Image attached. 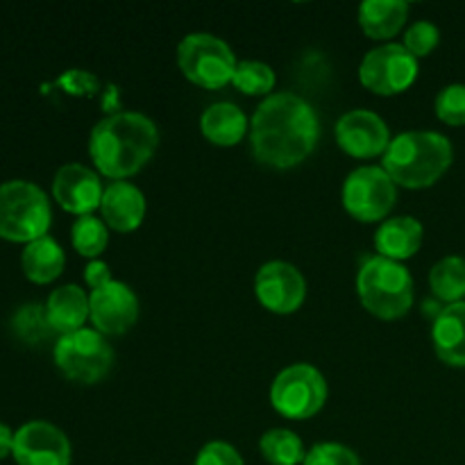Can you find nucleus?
I'll list each match as a JSON object with an SVG mask.
<instances>
[{"label":"nucleus","mask_w":465,"mask_h":465,"mask_svg":"<svg viewBox=\"0 0 465 465\" xmlns=\"http://www.w3.org/2000/svg\"><path fill=\"white\" fill-rule=\"evenodd\" d=\"M50 223V200L41 186L27 180L0 184V239L30 243L48 234Z\"/></svg>","instance_id":"obj_5"},{"label":"nucleus","mask_w":465,"mask_h":465,"mask_svg":"<svg viewBox=\"0 0 465 465\" xmlns=\"http://www.w3.org/2000/svg\"><path fill=\"white\" fill-rule=\"evenodd\" d=\"M64 250L53 236H41V239L25 243V250L21 254V266L27 280L36 282V284H48V282L57 280L64 271Z\"/></svg>","instance_id":"obj_22"},{"label":"nucleus","mask_w":465,"mask_h":465,"mask_svg":"<svg viewBox=\"0 0 465 465\" xmlns=\"http://www.w3.org/2000/svg\"><path fill=\"white\" fill-rule=\"evenodd\" d=\"M59 86L68 91V94L75 95H91L98 91V77L89 71H66L62 77H59Z\"/></svg>","instance_id":"obj_32"},{"label":"nucleus","mask_w":465,"mask_h":465,"mask_svg":"<svg viewBox=\"0 0 465 465\" xmlns=\"http://www.w3.org/2000/svg\"><path fill=\"white\" fill-rule=\"evenodd\" d=\"M54 363L77 384H98L114 366V350L98 330H82L59 336L54 343Z\"/></svg>","instance_id":"obj_7"},{"label":"nucleus","mask_w":465,"mask_h":465,"mask_svg":"<svg viewBox=\"0 0 465 465\" xmlns=\"http://www.w3.org/2000/svg\"><path fill=\"white\" fill-rule=\"evenodd\" d=\"M193 465H245L239 450L225 440H212L195 457Z\"/></svg>","instance_id":"obj_31"},{"label":"nucleus","mask_w":465,"mask_h":465,"mask_svg":"<svg viewBox=\"0 0 465 465\" xmlns=\"http://www.w3.org/2000/svg\"><path fill=\"white\" fill-rule=\"evenodd\" d=\"M12 457L18 465H71V440L59 427L30 420L14 431Z\"/></svg>","instance_id":"obj_11"},{"label":"nucleus","mask_w":465,"mask_h":465,"mask_svg":"<svg viewBox=\"0 0 465 465\" xmlns=\"http://www.w3.org/2000/svg\"><path fill=\"white\" fill-rule=\"evenodd\" d=\"M104 225L116 232H134L145 218V195L136 184L125 180L104 186L100 200Z\"/></svg>","instance_id":"obj_16"},{"label":"nucleus","mask_w":465,"mask_h":465,"mask_svg":"<svg viewBox=\"0 0 465 465\" xmlns=\"http://www.w3.org/2000/svg\"><path fill=\"white\" fill-rule=\"evenodd\" d=\"M321 121L312 103L291 91L271 94L257 107L250 125V150L268 168L286 171L316 150Z\"/></svg>","instance_id":"obj_1"},{"label":"nucleus","mask_w":465,"mask_h":465,"mask_svg":"<svg viewBox=\"0 0 465 465\" xmlns=\"http://www.w3.org/2000/svg\"><path fill=\"white\" fill-rule=\"evenodd\" d=\"M84 282L91 286V291H95L112 282V271H109V266L104 262L94 259V262H89V266L84 268Z\"/></svg>","instance_id":"obj_33"},{"label":"nucleus","mask_w":465,"mask_h":465,"mask_svg":"<svg viewBox=\"0 0 465 465\" xmlns=\"http://www.w3.org/2000/svg\"><path fill=\"white\" fill-rule=\"evenodd\" d=\"M422 236H425V230L416 218H386L375 234V248L381 257L402 263L404 259L413 257L420 250Z\"/></svg>","instance_id":"obj_19"},{"label":"nucleus","mask_w":465,"mask_h":465,"mask_svg":"<svg viewBox=\"0 0 465 465\" xmlns=\"http://www.w3.org/2000/svg\"><path fill=\"white\" fill-rule=\"evenodd\" d=\"M89 318L100 334H125L139 318V300L130 286L112 280L109 284L91 291Z\"/></svg>","instance_id":"obj_13"},{"label":"nucleus","mask_w":465,"mask_h":465,"mask_svg":"<svg viewBox=\"0 0 465 465\" xmlns=\"http://www.w3.org/2000/svg\"><path fill=\"white\" fill-rule=\"evenodd\" d=\"M234 50L221 36L209 32H191L177 45V66L186 80L203 89H223L236 71Z\"/></svg>","instance_id":"obj_6"},{"label":"nucleus","mask_w":465,"mask_h":465,"mask_svg":"<svg viewBox=\"0 0 465 465\" xmlns=\"http://www.w3.org/2000/svg\"><path fill=\"white\" fill-rule=\"evenodd\" d=\"M12 448H14V431L9 430L5 422H0V459L12 454Z\"/></svg>","instance_id":"obj_34"},{"label":"nucleus","mask_w":465,"mask_h":465,"mask_svg":"<svg viewBox=\"0 0 465 465\" xmlns=\"http://www.w3.org/2000/svg\"><path fill=\"white\" fill-rule=\"evenodd\" d=\"M440 32L434 23L430 21H416L404 35V48L413 54V57H427L431 50L439 45Z\"/></svg>","instance_id":"obj_30"},{"label":"nucleus","mask_w":465,"mask_h":465,"mask_svg":"<svg viewBox=\"0 0 465 465\" xmlns=\"http://www.w3.org/2000/svg\"><path fill=\"white\" fill-rule=\"evenodd\" d=\"M336 141L341 150L357 159L384 154L391 143V132L384 118L371 109H352L336 123Z\"/></svg>","instance_id":"obj_14"},{"label":"nucleus","mask_w":465,"mask_h":465,"mask_svg":"<svg viewBox=\"0 0 465 465\" xmlns=\"http://www.w3.org/2000/svg\"><path fill=\"white\" fill-rule=\"evenodd\" d=\"M418 77V59L402 44H384L372 48L359 66V80L377 95H395L407 91Z\"/></svg>","instance_id":"obj_10"},{"label":"nucleus","mask_w":465,"mask_h":465,"mask_svg":"<svg viewBox=\"0 0 465 465\" xmlns=\"http://www.w3.org/2000/svg\"><path fill=\"white\" fill-rule=\"evenodd\" d=\"M430 289L443 302H463L465 298V259L459 254L443 257L430 272Z\"/></svg>","instance_id":"obj_23"},{"label":"nucleus","mask_w":465,"mask_h":465,"mask_svg":"<svg viewBox=\"0 0 465 465\" xmlns=\"http://www.w3.org/2000/svg\"><path fill=\"white\" fill-rule=\"evenodd\" d=\"M71 239L73 248L82 257H89L94 262L109 245V227L104 225L103 218H95L94 213H89V216H77L71 227Z\"/></svg>","instance_id":"obj_25"},{"label":"nucleus","mask_w":465,"mask_h":465,"mask_svg":"<svg viewBox=\"0 0 465 465\" xmlns=\"http://www.w3.org/2000/svg\"><path fill=\"white\" fill-rule=\"evenodd\" d=\"M327 402V380L312 363H293L275 377L271 404L289 420L313 418Z\"/></svg>","instance_id":"obj_8"},{"label":"nucleus","mask_w":465,"mask_h":465,"mask_svg":"<svg viewBox=\"0 0 465 465\" xmlns=\"http://www.w3.org/2000/svg\"><path fill=\"white\" fill-rule=\"evenodd\" d=\"M302 465H363L354 450L341 443H318L304 457Z\"/></svg>","instance_id":"obj_29"},{"label":"nucleus","mask_w":465,"mask_h":465,"mask_svg":"<svg viewBox=\"0 0 465 465\" xmlns=\"http://www.w3.org/2000/svg\"><path fill=\"white\" fill-rule=\"evenodd\" d=\"M436 116L448 125H465V84H450L436 95Z\"/></svg>","instance_id":"obj_28"},{"label":"nucleus","mask_w":465,"mask_h":465,"mask_svg":"<svg viewBox=\"0 0 465 465\" xmlns=\"http://www.w3.org/2000/svg\"><path fill=\"white\" fill-rule=\"evenodd\" d=\"M431 343L440 361L452 368H465V300L448 304L436 313Z\"/></svg>","instance_id":"obj_17"},{"label":"nucleus","mask_w":465,"mask_h":465,"mask_svg":"<svg viewBox=\"0 0 465 465\" xmlns=\"http://www.w3.org/2000/svg\"><path fill=\"white\" fill-rule=\"evenodd\" d=\"M254 293L262 307L272 313H293L307 298V280L289 262H268L254 277Z\"/></svg>","instance_id":"obj_12"},{"label":"nucleus","mask_w":465,"mask_h":465,"mask_svg":"<svg viewBox=\"0 0 465 465\" xmlns=\"http://www.w3.org/2000/svg\"><path fill=\"white\" fill-rule=\"evenodd\" d=\"M45 318L50 330L62 336L82 330L89 318V295L75 284L59 286L45 300Z\"/></svg>","instance_id":"obj_18"},{"label":"nucleus","mask_w":465,"mask_h":465,"mask_svg":"<svg viewBox=\"0 0 465 465\" xmlns=\"http://www.w3.org/2000/svg\"><path fill=\"white\" fill-rule=\"evenodd\" d=\"M200 130L212 143L236 145L250 132L248 116L234 103H213L200 116Z\"/></svg>","instance_id":"obj_20"},{"label":"nucleus","mask_w":465,"mask_h":465,"mask_svg":"<svg viewBox=\"0 0 465 465\" xmlns=\"http://www.w3.org/2000/svg\"><path fill=\"white\" fill-rule=\"evenodd\" d=\"M398 200V184L381 166L354 168L343 184V207L361 223H377L391 213Z\"/></svg>","instance_id":"obj_9"},{"label":"nucleus","mask_w":465,"mask_h":465,"mask_svg":"<svg viewBox=\"0 0 465 465\" xmlns=\"http://www.w3.org/2000/svg\"><path fill=\"white\" fill-rule=\"evenodd\" d=\"M452 141L440 132H402L391 139L381 154L384 171L404 189H427L436 184L452 166Z\"/></svg>","instance_id":"obj_3"},{"label":"nucleus","mask_w":465,"mask_h":465,"mask_svg":"<svg viewBox=\"0 0 465 465\" xmlns=\"http://www.w3.org/2000/svg\"><path fill=\"white\" fill-rule=\"evenodd\" d=\"M407 16L409 5L404 0H366L359 5V25L371 39H393L407 23Z\"/></svg>","instance_id":"obj_21"},{"label":"nucleus","mask_w":465,"mask_h":465,"mask_svg":"<svg viewBox=\"0 0 465 465\" xmlns=\"http://www.w3.org/2000/svg\"><path fill=\"white\" fill-rule=\"evenodd\" d=\"M104 186L98 173L82 163H64L53 180V195L59 207L66 209L75 216H89L91 212L100 209Z\"/></svg>","instance_id":"obj_15"},{"label":"nucleus","mask_w":465,"mask_h":465,"mask_svg":"<svg viewBox=\"0 0 465 465\" xmlns=\"http://www.w3.org/2000/svg\"><path fill=\"white\" fill-rule=\"evenodd\" d=\"M232 84L245 95H271L275 86V71L259 59H245L236 64Z\"/></svg>","instance_id":"obj_26"},{"label":"nucleus","mask_w":465,"mask_h":465,"mask_svg":"<svg viewBox=\"0 0 465 465\" xmlns=\"http://www.w3.org/2000/svg\"><path fill=\"white\" fill-rule=\"evenodd\" d=\"M159 130L139 112H116L95 123L89 136V154L103 175L114 182L136 175L153 159Z\"/></svg>","instance_id":"obj_2"},{"label":"nucleus","mask_w":465,"mask_h":465,"mask_svg":"<svg viewBox=\"0 0 465 465\" xmlns=\"http://www.w3.org/2000/svg\"><path fill=\"white\" fill-rule=\"evenodd\" d=\"M262 457L271 465H302L307 450L302 439L291 430H271L259 440Z\"/></svg>","instance_id":"obj_24"},{"label":"nucleus","mask_w":465,"mask_h":465,"mask_svg":"<svg viewBox=\"0 0 465 465\" xmlns=\"http://www.w3.org/2000/svg\"><path fill=\"white\" fill-rule=\"evenodd\" d=\"M12 330L25 343H39L50 334L48 318H45V307L41 304H23L12 316Z\"/></svg>","instance_id":"obj_27"},{"label":"nucleus","mask_w":465,"mask_h":465,"mask_svg":"<svg viewBox=\"0 0 465 465\" xmlns=\"http://www.w3.org/2000/svg\"><path fill=\"white\" fill-rule=\"evenodd\" d=\"M357 293L372 316L395 321L411 309L413 277L404 263L372 254L357 272Z\"/></svg>","instance_id":"obj_4"}]
</instances>
